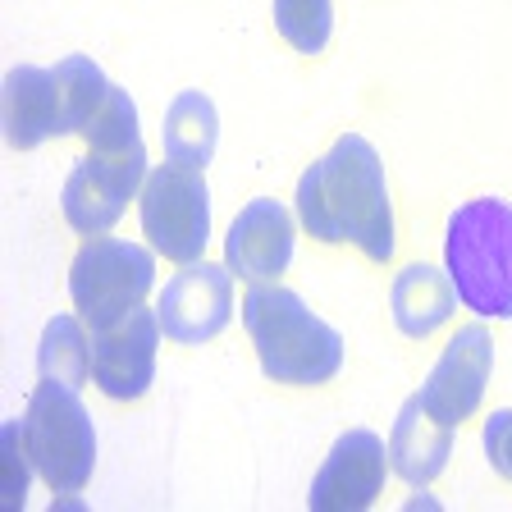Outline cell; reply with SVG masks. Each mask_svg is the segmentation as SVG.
Instances as JSON below:
<instances>
[{"mask_svg": "<svg viewBox=\"0 0 512 512\" xmlns=\"http://www.w3.org/2000/svg\"><path fill=\"white\" fill-rule=\"evenodd\" d=\"M37 366L42 375L74 384V389L92 380V339H87L83 316H51L42 343H37Z\"/></svg>", "mask_w": 512, "mask_h": 512, "instance_id": "cell-17", "label": "cell"}, {"mask_svg": "<svg viewBox=\"0 0 512 512\" xmlns=\"http://www.w3.org/2000/svg\"><path fill=\"white\" fill-rule=\"evenodd\" d=\"M160 330L174 343H206L234 316V270L215 261H188L160 293Z\"/></svg>", "mask_w": 512, "mask_h": 512, "instance_id": "cell-10", "label": "cell"}, {"mask_svg": "<svg viewBox=\"0 0 512 512\" xmlns=\"http://www.w3.org/2000/svg\"><path fill=\"white\" fill-rule=\"evenodd\" d=\"M275 28L293 51L320 55L334 37V5L330 0H275Z\"/></svg>", "mask_w": 512, "mask_h": 512, "instance_id": "cell-18", "label": "cell"}, {"mask_svg": "<svg viewBox=\"0 0 512 512\" xmlns=\"http://www.w3.org/2000/svg\"><path fill=\"white\" fill-rule=\"evenodd\" d=\"M298 256L293 243V211L275 197H256L238 211L224 238V266L247 284H275Z\"/></svg>", "mask_w": 512, "mask_h": 512, "instance_id": "cell-13", "label": "cell"}, {"mask_svg": "<svg viewBox=\"0 0 512 512\" xmlns=\"http://www.w3.org/2000/svg\"><path fill=\"white\" fill-rule=\"evenodd\" d=\"M83 138L92 151H128V147H142V133H138V106L124 87L106 96V106L92 115V124L83 128Z\"/></svg>", "mask_w": 512, "mask_h": 512, "instance_id": "cell-19", "label": "cell"}, {"mask_svg": "<svg viewBox=\"0 0 512 512\" xmlns=\"http://www.w3.org/2000/svg\"><path fill=\"white\" fill-rule=\"evenodd\" d=\"M23 444L51 494H78L96 467V426L74 384L42 375L23 412Z\"/></svg>", "mask_w": 512, "mask_h": 512, "instance_id": "cell-5", "label": "cell"}, {"mask_svg": "<svg viewBox=\"0 0 512 512\" xmlns=\"http://www.w3.org/2000/svg\"><path fill=\"white\" fill-rule=\"evenodd\" d=\"M453 458V430L439 426L435 416L421 407V394L403 398L394 421V439H389V467L407 480V485H430Z\"/></svg>", "mask_w": 512, "mask_h": 512, "instance_id": "cell-14", "label": "cell"}, {"mask_svg": "<svg viewBox=\"0 0 512 512\" xmlns=\"http://www.w3.org/2000/svg\"><path fill=\"white\" fill-rule=\"evenodd\" d=\"M243 325L252 334L256 362L275 384H325L343 366V334L311 316L293 288L252 284L243 298Z\"/></svg>", "mask_w": 512, "mask_h": 512, "instance_id": "cell-3", "label": "cell"}, {"mask_svg": "<svg viewBox=\"0 0 512 512\" xmlns=\"http://www.w3.org/2000/svg\"><path fill=\"white\" fill-rule=\"evenodd\" d=\"M110 92L115 83L87 55H69L55 69L19 64L5 74V138L10 147L32 151L46 138L83 133Z\"/></svg>", "mask_w": 512, "mask_h": 512, "instance_id": "cell-2", "label": "cell"}, {"mask_svg": "<svg viewBox=\"0 0 512 512\" xmlns=\"http://www.w3.org/2000/svg\"><path fill=\"white\" fill-rule=\"evenodd\" d=\"M142 234L165 261H197L211 243V188L202 170L165 160L142 183Z\"/></svg>", "mask_w": 512, "mask_h": 512, "instance_id": "cell-7", "label": "cell"}, {"mask_svg": "<svg viewBox=\"0 0 512 512\" xmlns=\"http://www.w3.org/2000/svg\"><path fill=\"white\" fill-rule=\"evenodd\" d=\"M156 284V256L124 238H87L69 270V293L87 330H110L138 311Z\"/></svg>", "mask_w": 512, "mask_h": 512, "instance_id": "cell-6", "label": "cell"}, {"mask_svg": "<svg viewBox=\"0 0 512 512\" xmlns=\"http://www.w3.org/2000/svg\"><path fill=\"white\" fill-rule=\"evenodd\" d=\"M480 439H485V458H490V467L499 471V476L512 480V407L485 416V430H480Z\"/></svg>", "mask_w": 512, "mask_h": 512, "instance_id": "cell-21", "label": "cell"}, {"mask_svg": "<svg viewBox=\"0 0 512 512\" xmlns=\"http://www.w3.org/2000/svg\"><path fill=\"white\" fill-rule=\"evenodd\" d=\"M0 453H5V476H10V508H23L28 480L37 476L32 453H28V444H23V421H5V426H0Z\"/></svg>", "mask_w": 512, "mask_h": 512, "instance_id": "cell-20", "label": "cell"}, {"mask_svg": "<svg viewBox=\"0 0 512 512\" xmlns=\"http://www.w3.org/2000/svg\"><path fill=\"white\" fill-rule=\"evenodd\" d=\"M444 270L462 307L480 320H512V202L476 197L458 206L444 234Z\"/></svg>", "mask_w": 512, "mask_h": 512, "instance_id": "cell-4", "label": "cell"}, {"mask_svg": "<svg viewBox=\"0 0 512 512\" xmlns=\"http://www.w3.org/2000/svg\"><path fill=\"white\" fill-rule=\"evenodd\" d=\"M494 371V339L485 325H467L448 339V348L439 352V362L430 366L426 384L416 389L421 407L435 416L439 426L458 430L462 421H471L485 398V384Z\"/></svg>", "mask_w": 512, "mask_h": 512, "instance_id": "cell-9", "label": "cell"}, {"mask_svg": "<svg viewBox=\"0 0 512 512\" xmlns=\"http://www.w3.org/2000/svg\"><path fill=\"white\" fill-rule=\"evenodd\" d=\"M220 147V115L206 92H179L165 115V160L206 170Z\"/></svg>", "mask_w": 512, "mask_h": 512, "instance_id": "cell-16", "label": "cell"}, {"mask_svg": "<svg viewBox=\"0 0 512 512\" xmlns=\"http://www.w3.org/2000/svg\"><path fill=\"white\" fill-rule=\"evenodd\" d=\"M389 307H394V325L412 339H426L444 325L453 311H458V288L448 279V270L439 266H403V275L389 288Z\"/></svg>", "mask_w": 512, "mask_h": 512, "instance_id": "cell-15", "label": "cell"}, {"mask_svg": "<svg viewBox=\"0 0 512 512\" xmlns=\"http://www.w3.org/2000/svg\"><path fill=\"white\" fill-rule=\"evenodd\" d=\"M407 508H416V512H421V508H439V503H435V499H430V494H416V499H412V503H407Z\"/></svg>", "mask_w": 512, "mask_h": 512, "instance_id": "cell-22", "label": "cell"}, {"mask_svg": "<svg viewBox=\"0 0 512 512\" xmlns=\"http://www.w3.org/2000/svg\"><path fill=\"white\" fill-rule=\"evenodd\" d=\"M298 220L316 243H352L371 261L394 256V206L380 151L362 133H343L298 179Z\"/></svg>", "mask_w": 512, "mask_h": 512, "instance_id": "cell-1", "label": "cell"}, {"mask_svg": "<svg viewBox=\"0 0 512 512\" xmlns=\"http://www.w3.org/2000/svg\"><path fill=\"white\" fill-rule=\"evenodd\" d=\"M147 147H128V151H87L74 165V174L64 179L60 206L69 229L78 234H106L115 229V220L128 211L133 197H142L147 183Z\"/></svg>", "mask_w": 512, "mask_h": 512, "instance_id": "cell-8", "label": "cell"}, {"mask_svg": "<svg viewBox=\"0 0 512 512\" xmlns=\"http://www.w3.org/2000/svg\"><path fill=\"white\" fill-rule=\"evenodd\" d=\"M160 316L147 307L128 311L110 330H92V380L96 389L115 403H133L156 380V343H160Z\"/></svg>", "mask_w": 512, "mask_h": 512, "instance_id": "cell-11", "label": "cell"}, {"mask_svg": "<svg viewBox=\"0 0 512 512\" xmlns=\"http://www.w3.org/2000/svg\"><path fill=\"white\" fill-rule=\"evenodd\" d=\"M389 480V448L375 430H348L330 448V458L320 462L311 480L307 508L311 512H357L380 499Z\"/></svg>", "mask_w": 512, "mask_h": 512, "instance_id": "cell-12", "label": "cell"}]
</instances>
